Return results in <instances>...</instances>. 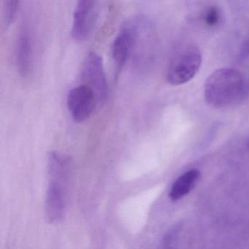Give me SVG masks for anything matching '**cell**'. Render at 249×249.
<instances>
[{
    "mask_svg": "<svg viewBox=\"0 0 249 249\" xmlns=\"http://www.w3.org/2000/svg\"><path fill=\"white\" fill-rule=\"evenodd\" d=\"M244 88L242 74L232 68H221L205 81L204 95L213 107H227L240 97Z\"/></svg>",
    "mask_w": 249,
    "mask_h": 249,
    "instance_id": "obj_1",
    "label": "cell"
},
{
    "mask_svg": "<svg viewBox=\"0 0 249 249\" xmlns=\"http://www.w3.org/2000/svg\"><path fill=\"white\" fill-rule=\"evenodd\" d=\"M202 64L200 51L195 45L180 49L170 62L167 70L169 84L180 86L189 82L195 76Z\"/></svg>",
    "mask_w": 249,
    "mask_h": 249,
    "instance_id": "obj_2",
    "label": "cell"
},
{
    "mask_svg": "<svg viewBox=\"0 0 249 249\" xmlns=\"http://www.w3.org/2000/svg\"><path fill=\"white\" fill-rule=\"evenodd\" d=\"M70 173L53 172L49 173V184L46 201V213L52 223H58L65 213L67 182Z\"/></svg>",
    "mask_w": 249,
    "mask_h": 249,
    "instance_id": "obj_3",
    "label": "cell"
},
{
    "mask_svg": "<svg viewBox=\"0 0 249 249\" xmlns=\"http://www.w3.org/2000/svg\"><path fill=\"white\" fill-rule=\"evenodd\" d=\"M100 2L93 0H81L74 11L71 35L74 40L84 42L92 34L100 13Z\"/></svg>",
    "mask_w": 249,
    "mask_h": 249,
    "instance_id": "obj_4",
    "label": "cell"
},
{
    "mask_svg": "<svg viewBox=\"0 0 249 249\" xmlns=\"http://www.w3.org/2000/svg\"><path fill=\"white\" fill-rule=\"evenodd\" d=\"M82 79L94 91L98 104H103L108 97V84L103 59L96 52H91L84 61Z\"/></svg>",
    "mask_w": 249,
    "mask_h": 249,
    "instance_id": "obj_5",
    "label": "cell"
},
{
    "mask_svg": "<svg viewBox=\"0 0 249 249\" xmlns=\"http://www.w3.org/2000/svg\"><path fill=\"white\" fill-rule=\"evenodd\" d=\"M138 20L129 21L124 26L112 46V56L116 68V77L119 76L127 62L129 55L138 40Z\"/></svg>",
    "mask_w": 249,
    "mask_h": 249,
    "instance_id": "obj_6",
    "label": "cell"
},
{
    "mask_svg": "<svg viewBox=\"0 0 249 249\" xmlns=\"http://www.w3.org/2000/svg\"><path fill=\"white\" fill-rule=\"evenodd\" d=\"M67 102L72 119L78 123L87 121L98 105L94 91L85 84L72 89Z\"/></svg>",
    "mask_w": 249,
    "mask_h": 249,
    "instance_id": "obj_7",
    "label": "cell"
},
{
    "mask_svg": "<svg viewBox=\"0 0 249 249\" xmlns=\"http://www.w3.org/2000/svg\"><path fill=\"white\" fill-rule=\"evenodd\" d=\"M33 43L28 30L23 27L17 45V61L18 72L23 78L28 77L33 68Z\"/></svg>",
    "mask_w": 249,
    "mask_h": 249,
    "instance_id": "obj_8",
    "label": "cell"
},
{
    "mask_svg": "<svg viewBox=\"0 0 249 249\" xmlns=\"http://www.w3.org/2000/svg\"><path fill=\"white\" fill-rule=\"evenodd\" d=\"M199 170H191L178 178L170 189L169 196L173 201H177L189 193L199 180Z\"/></svg>",
    "mask_w": 249,
    "mask_h": 249,
    "instance_id": "obj_9",
    "label": "cell"
},
{
    "mask_svg": "<svg viewBox=\"0 0 249 249\" xmlns=\"http://www.w3.org/2000/svg\"><path fill=\"white\" fill-rule=\"evenodd\" d=\"M20 3L21 2L17 0H8L5 2V22L6 25H11L15 21L19 10Z\"/></svg>",
    "mask_w": 249,
    "mask_h": 249,
    "instance_id": "obj_10",
    "label": "cell"
},
{
    "mask_svg": "<svg viewBox=\"0 0 249 249\" xmlns=\"http://www.w3.org/2000/svg\"><path fill=\"white\" fill-rule=\"evenodd\" d=\"M221 19V12L219 8L216 6H212L205 13L204 20L205 23L208 27H215L218 25Z\"/></svg>",
    "mask_w": 249,
    "mask_h": 249,
    "instance_id": "obj_11",
    "label": "cell"
}]
</instances>
